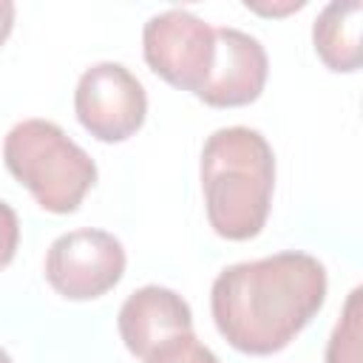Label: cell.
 Returning <instances> with one entry per match:
<instances>
[{"instance_id": "3", "label": "cell", "mask_w": 363, "mask_h": 363, "mask_svg": "<svg viewBox=\"0 0 363 363\" xmlns=\"http://www.w3.org/2000/svg\"><path fill=\"white\" fill-rule=\"evenodd\" d=\"M9 173L54 216L74 213L96 184V162L54 122L23 119L3 139Z\"/></svg>"}, {"instance_id": "7", "label": "cell", "mask_w": 363, "mask_h": 363, "mask_svg": "<svg viewBox=\"0 0 363 363\" xmlns=\"http://www.w3.org/2000/svg\"><path fill=\"white\" fill-rule=\"evenodd\" d=\"M269 74V60L252 34L241 28H216L213 71L199 91V99L210 108H241L261 96Z\"/></svg>"}, {"instance_id": "2", "label": "cell", "mask_w": 363, "mask_h": 363, "mask_svg": "<svg viewBox=\"0 0 363 363\" xmlns=\"http://www.w3.org/2000/svg\"><path fill=\"white\" fill-rule=\"evenodd\" d=\"M201 190L216 235L255 238L267 224L275 190V153L264 133L244 125L213 130L201 147Z\"/></svg>"}, {"instance_id": "1", "label": "cell", "mask_w": 363, "mask_h": 363, "mask_svg": "<svg viewBox=\"0 0 363 363\" xmlns=\"http://www.w3.org/2000/svg\"><path fill=\"white\" fill-rule=\"evenodd\" d=\"M326 267L301 250L224 267L210 289L221 337L244 354H275L320 312Z\"/></svg>"}, {"instance_id": "8", "label": "cell", "mask_w": 363, "mask_h": 363, "mask_svg": "<svg viewBox=\"0 0 363 363\" xmlns=\"http://www.w3.org/2000/svg\"><path fill=\"white\" fill-rule=\"evenodd\" d=\"M116 329L125 349L133 357L145 360L164 340L193 332V312L179 292L147 284L125 298L116 315Z\"/></svg>"}, {"instance_id": "14", "label": "cell", "mask_w": 363, "mask_h": 363, "mask_svg": "<svg viewBox=\"0 0 363 363\" xmlns=\"http://www.w3.org/2000/svg\"><path fill=\"white\" fill-rule=\"evenodd\" d=\"M14 17H17V9L11 0H0V45L9 40L11 28H14Z\"/></svg>"}, {"instance_id": "9", "label": "cell", "mask_w": 363, "mask_h": 363, "mask_svg": "<svg viewBox=\"0 0 363 363\" xmlns=\"http://www.w3.org/2000/svg\"><path fill=\"white\" fill-rule=\"evenodd\" d=\"M360 20H363L360 0H332L318 14L312 26V45L329 71L349 74L360 68L363 62Z\"/></svg>"}, {"instance_id": "5", "label": "cell", "mask_w": 363, "mask_h": 363, "mask_svg": "<svg viewBox=\"0 0 363 363\" xmlns=\"http://www.w3.org/2000/svg\"><path fill=\"white\" fill-rule=\"evenodd\" d=\"M125 247L108 230L79 227L57 235L45 252V281L68 301H94L125 275Z\"/></svg>"}, {"instance_id": "6", "label": "cell", "mask_w": 363, "mask_h": 363, "mask_svg": "<svg viewBox=\"0 0 363 363\" xmlns=\"http://www.w3.org/2000/svg\"><path fill=\"white\" fill-rule=\"evenodd\" d=\"M74 113L94 139L125 142L145 125L147 94L122 62H96L77 82Z\"/></svg>"}, {"instance_id": "11", "label": "cell", "mask_w": 363, "mask_h": 363, "mask_svg": "<svg viewBox=\"0 0 363 363\" xmlns=\"http://www.w3.org/2000/svg\"><path fill=\"white\" fill-rule=\"evenodd\" d=\"M145 363H221V360L193 332H184V335H176V337L164 340L162 346H156L145 357Z\"/></svg>"}, {"instance_id": "13", "label": "cell", "mask_w": 363, "mask_h": 363, "mask_svg": "<svg viewBox=\"0 0 363 363\" xmlns=\"http://www.w3.org/2000/svg\"><path fill=\"white\" fill-rule=\"evenodd\" d=\"M250 11H258V14H264V17H281V14H289V11H298V9H303L306 3L303 0H286V3H255V0H247L244 3Z\"/></svg>"}, {"instance_id": "12", "label": "cell", "mask_w": 363, "mask_h": 363, "mask_svg": "<svg viewBox=\"0 0 363 363\" xmlns=\"http://www.w3.org/2000/svg\"><path fill=\"white\" fill-rule=\"evenodd\" d=\"M17 247H20V218L11 204L0 201V269H6L14 261Z\"/></svg>"}, {"instance_id": "4", "label": "cell", "mask_w": 363, "mask_h": 363, "mask_svg": "<svg viewBox=\"0 0 363 363\" xmlns=\"http://www.w3.org/2000/svg\"><path fill=\"white\" fill-rule=\"evenodd\" d=\"M142 54L167 85L199 96L213 71L216 28L187 9L159 11L142 28Z\"/></svg>"}, {"instance_id": "10", "label": "cell", "mask_w": 363, "mask_h": 363, "mask_svg": "<svg viewBox=\"0 0 363 363\" xmlns=\"http://www.w3.org/2000/svg\"><path fill=\"white\" fill-rule=\"evenodd\" d=\"M360 286H354L329 335L323 363H360Z\"/></svg>"}, {"instance_id": "15", "label": "cell", "mask_w": 363, "mask_h": 363, "mask_svg": "<svg viewBox=\"0 0 363 363\" xmlns=\"http://www.w3.org/2000/svg\"><path fill=\"white\" fill-rule=\"evenodd\" d=\"M0 363H14V360H11V354H9L6 349H0Z\"/></svg>"}]
</instances>
